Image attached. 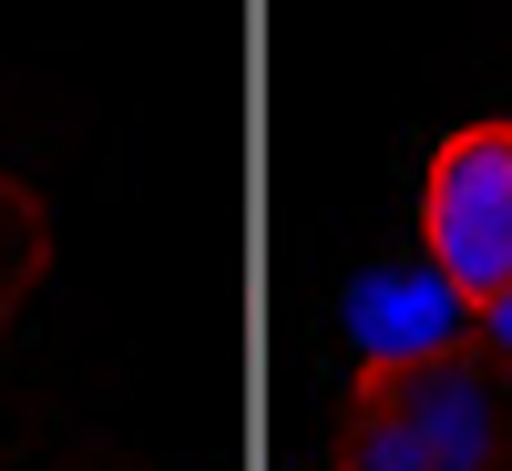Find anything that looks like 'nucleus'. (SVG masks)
I'll use <instances>...</instances> for the list:
<instances>
[{
	"mask_svg": "<svg viewBox=\"0 0 512 471\" xmlns=\"http://www.w3.org/2000/svg\"><path fill=\"white\" fill-rule=\"evenodd\" d=\"M492 451H502V369L482 349L359 379L349 431H338V471H492Z\"/></svg>",
	"mask_w": 512,
	"mask_h": 471,
	"instance_id": "1",
	"label": "nucleus"
},
{
	"mask_svg": "<svg viewBox=\"0 0 512 471\" xmlns=\"http://www.w3.org/2000/svg\"><path fill=\"white\" fill-rule=\"evenodd\" d=\"M420 256L472 297L512 287V123H461L441 134L431 175H420Z\"/></svg>",
	"mask_w": 512,
	"mask_h": 471,
	"instance_id": "2",
	"label": "nucleus"
},
{
	"mask_svg": "<svg viewBox=\"0 0 512 471\" xmlns=\"http://www.w3.org/2000/svg\"><path fill=\"white\" fill-rule=\"evenodd\" d=\"M338 349H349L359 379L420 369L441 349H472V297H461L431 256H379L338 287Z\"/></svg>",
	"mask_w": 512,
	"mask_h": 471,
	"instance_id": "3",
	"label": "nucleus"
},
{
	"mask_svg": "<svg viewBox=\"0 0 512 471\" xmlns=\"http://www.w3.org/2000/svg\"><path fill=\"white\" fill-rule=\"evenodd\" d=\"M41 256H52V236H41V195H31L21 175H0V318L31 308Z\"/></svg>",
	"mask_w": 512,
	"mask_h": 471,
	"instance_id": "4",
	"label": "nucleus"
},
{
	"mask_svg": "<svg viewBox=\"0 0 512 471\" xmlns=\"http://www.w3.org/2000/svg\"><path fill=\"white\" fill-rule=\"evenodd\" d=\"M472 349H482L492 369H512V287H502V297H482V308H472Z\"/></svg>",
	"mask_w": 512,
	"mask_h": 471,
	"instance_id": "5",
	"label": "nucleus"
}]
</instances>
